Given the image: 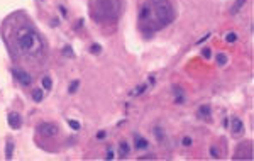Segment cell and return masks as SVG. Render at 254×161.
<instances>
[{
    "mask_svg": "<svg viewBox=\"0 0 254 161\" xmlns=\"http://www.w3.org/2000/svg\"><path fill=\"white\" fill-rule=\"evenodd\" d=\"M14 44L24 56H39L43 51V39L31 26L19 27L14 36Z\"/></svg>",
    "mask_w": 254,
    "mask_h": 161,
    "instance_id": "6da1fadb",
    "label": "cell"
},
{
    "mask_svg": "<svg viewBox=\"0 0 254 161\" xmlns=\"http://www.w3.org/2000/svg\"><path fill=\"white\" fill-rule=\"evenodd\" d=\"M148 19H154L158 26H168L174 19V10L168 0H156L154 3H148Z\"/></svg>",
    "mask_w": 254,
    "mask_h": 161,
    "instance_id": "7a4b0ae2",
    "label": "cell"
},
{
    "mask_svg": "<svg viewBox=\"0 0 254 161\" xmlns=\"http://www.w3.org/2000/svg\"><path fill=\"white\" fill-rule=\"evenodd\" d=\"M12 75H14L15 80H17L20 85H24V86H27V85L32 83V78H31V75H29L27 71H22V70H17V68H12Z\"/></svg>",
    "mask_w": 254,
    "mask_h": 161,
    "instance_id": "3957f363",
    "label": "cell"
},
{
    "mask_svg": "<svg viewBox=\"0 0 254 161\" xmlns=\"http://www.w3.org/2000/svg\"><path fill=\"white\" fill-rule=\"evenodd\" d=\"M37 132L43 136H56L60 132V129H58V126H54V124H43V126L37 127Z\"/></svg>",
    "mask_w": 254,
    "mask_h": 161,
    "instance_id": "277c9868",
    "label": "cell"
},
{
    "mask_svg": "<svg viewBox=\"0 0 254 161\" xmlns=\"http://www.w3.org/2000/svg\"><path fill=\"white\" fill-rule=\"evenodd\" d=\"M7 121H9V126L12 129H19V127L22 126V117H20V114H17V112H10L7 115Z\"/></svg>",
    "mask_w": 254,
    "mask_h": 161,
    "instance_id": "5b68a950",
    "label": "cell"
},
{
    "mask_svg": "<svg viewBox=\"0 0 254 161\" xmlns=\"http://www.w3.org/2000/svg\"><path fill=\"white\" fill-rule=\"evenodd\" d=\"M231 129H232V132H234L236 136L237 134H241L244 131V122L241 121V119H232V122H231Z\"/></svg>",
    "mask_w": 254,
    "mask_h": 161,
    "instance_id": "8992f818",
    "label": "cell"
},
{
    "mask_svg": "<svg viewBox=\"0 0 254 161\" xmlns=\"http://www.w3.org/2000/svg\"><path fill=\"white\" fill-rule=\"evenodd\" d=\"M134 144H136V149H148L149 148V141H146L141 136H136L134 138Z\"/></svg>",
    "mask_w": 254,
    "mask_h": 161,
    "instance_id": "52a82bcc",
    "label": "cell"
},
{
    "mask_svg": "<svg viewBox=\"0 0 254 161\" xmlns=\"http://www.w3.org/2000/svg\"><path fill=\"white\" fill-rule=\"evenodd\" d=\"M244 5H246V0H236V3L232 5V9H231V14H232V15H236L237 12L242 9Z\"/></svg>",
    "mask_w": 254,
    "mask_h": 161,
    "instance_id": "ba28073f",
    "label": "cell"
},
{
    "mask_svg": "<svg viewBox=\"0 0 254 161\" xmlns=\"http://www.w3.org/2000/svg\"><path fill=\"white\" fill-rule=\"evenodd\" d=\"M198 115L200 117H205V119H210V107L209 105H202L198 110Z\"/></svg>",
    "mask_w": 254,
    "mask_h": 161,
    "instance_id": "9c48e42d",
    "label": "cell"
},
{
    "mask_svg": "<svg viewBox=\"0 0 254 161\" xmlns=\"http://www.w3.org/2000/svg\"><path fill=\"white\" fill-rule=\"evenodd\" d=\"M12 153H14V143L7 141V146H5V159H12Z\"/></svg>",
    "mask_w": 254,
    "mask_h": 161,
    "instance_id": "30bf717a",
    "label": "cell"
},
{
    "mask_svg": "<svg viewBox=\"0 0 254 161\" xmlns=\"http://www.w3.org/2000/svg\"><path fill=\"white\" fill-rule=\"evenodd\" d=\"M44 98V93H43V90L41 88H36L34 92H32V100L34 102H41Z\"/></svg>",
    "mask_w": 254,
    "mask_h": 161,
    "instance_id": "8fae6325",
    "label": "cell"
},
{
    "mask_svg": "<svg viewBox=\"0 0 254 161\" xmlns=\"http://www.w3.org/2000/svg\"><path fill=\"white\" fill-rule=\"evenodd\" d=\"M120 158H127V154H129V146H127V143H120Z\"/></svg>",
    "mask_w": 254,
    "mask_h": 161,
    "instance_id": "7c38bea8",
    "label": "cell"
},
{
    "mask_svg": "<svg viewBox=\"0 0 254 161\" xmlns=\"http://www.w3.org/2000/svg\"><path fill=\"white\" fill-rule=\"evenodd\" d=\"M225 63H227V56L224 55V53H219L217 55V65L219 66H224Z\"/></svg>",
    "mask_w": 254,
    "mask_h": 161,
    "instance_id": "4fadbf2b",
    "label": "cell"
},
{
    "mask_svg": "<svg viewBox=\"0 0 254 161\" xmlns=\"http://www.w3.org/2000/svg\"><path fill=\"white\" fill-rule=\"evenodd\" d=\"M43 86H44L46 90H51L53 81H51V78H49V76H44V78H43Z\"/></svg>",
    "mask_w": 254,
    "mask_h": 161,
    "instance_id": "5bb4252c",
    "label": "cell"
},
{
    "mask_svg": "<svg viewBox=\"0 0 254 161\" xmlns=\"http://www.w3.org/2000/svg\"><path fill=\"white\" fill-rule=\"evenodd\" d=\"M144 90H146V85H139V86H136V88L134 90H132V97H136V95H141V93H143L144 92Z\"/></svg>",
    "mask_w": 254,
    "mask_h": 161,
    "instance_id": "9a60e30c",
    "label": "cell"
},
{
    "mask_svg": "<svg viewBox=\"0 0 254 161\" xmlns=\"http://www.w3.org/2000/svg\"><path fill=\"white\" fill-rule=\"evenodd\" d=\"M68 124H70V127H71V129H75V131H78V129L81 127V124L78 122V121H75V119H70Z\"/></svg>",
    "mask_w": 254,
    "mask_h": 161,
    "instance_id": "2e32d148",
    "label": "cell"
},
{
    "mask_svg": "<svg viewBox=\"0 0 254 161\" xmlns=\"http://www.w3.org/2000/svg\"><path fill=\"white\" fill-rule=\"evenodd\" d=\"M90 51L93 53V55H100V53H102V46H100V44H91Z\"/></svg>",
    "mask_w": 254,
    "mask_h": 161,
    "instance_id": "e0dca14e",
    "label": "cell"
},
{
    "mask_svg": "<svg viewBox=\"0 0 254 161\" xmlns=\"http://www.w3.org/2000/svg\"><path fill=\"white\" fill-rule=\"evenodd\" d=\"M78 85H80V81H78V80L71 81V85H70V88H68V93H75V92H76Z\"/></svg>",
    "mask_w": 254,
    "mask_h": 161,
    "instance_id": "ac0fdd59",
    "label": "cell"
},
{
    "mask_svg": "<svg viewBox=\"0 0 254 161\" xmlns=\"http://www.w3.org/2000/svg\"><path fill=\"white\" fill-rule=\"evenodd\" d=\"M154 134H156V138H158V139H163V138H164V131L161 129L159 126H156V127H154Z\"/></svg>",
    "mask_w": 254,
    "mask_h": 161,
    "instance_id": "d6986e66",
    "label": "cell"
},
{
    "mask_svg": "<svg viewBox=\"0 0 254 161\" xmlns=\"http://www.w3.org/2000/svg\"><path fill=\"white\" fill-rule=\"evenodd\" d=\"M225 41H227V43H236V41H237V36H236V32H229V34L225 36Z\"/></svg>",
    "mask_w": 254,
    "mask_h": 161,
    "instance_id": "ffe728a7",
    "label": "cell"
},
{
    "mask_svg": "<svg viewBox=\"0 0 254 161\" xmlns=\"http://www.w3.org/2000/svg\"><path fill=\"white\" fill-rule=\"evenodd\" d=\"M63 55L68 56V58H73V56H75V55H73V49L70 48V46H65V48H63Z\"/></svg>",
    "mask_w": 254,
    "mask_h": 161,
    "instance_id": "44dd1931",
    "label": "cell"
},
{
    "mask_svg": "<svg viewBox=\"0 0 254 161\" xmlns=\"http://www.w3.org/2000/svg\"><path fill=\"white\" fill-rule=\"evenodd\" d=\"M210 156H212V158H220V153H219V149L215 146L210 148Z\"/></svg>",
    "mask_w": 254,
    "mask_h": 161,
    "instance_id": "7402d4cb",
    "label": "cell"
},
{
    "mask_svg": "<svg viewBox=\"0 0 254 161\" xmlns=\"http://www.w3.org/2000/svg\"><path fill=\"white\" fill-rule=\"evenodd\" d=\"M181 144H183V146H190V144H191V138H188V136H185V138L181 139Z\"/></svg>",
    "mask_w": 254,
    "mask_h": 161,
    "instance_id": "603a6c76",
    "label": "cell"
},
{
    "mask_svg": "<svg viewBox=\"0 0 254 161\" xmlns=\"http://www.w3.org/2000/svg\"><path fill=\"white\" fill-rule=\"evenodd\" d=\"M202 55H203V58H205V60H209V58L212 56V51H210V49H203Z\"/></svg>",
    "mask_w": 254,
    "mask_h": 161,
    "instance_id": "cb8c5ba5",
    "label": "cell"
},
{
    "mask_svg": "<svg viewBox=\"0 0 254 161\" xmlns=\"http://www.w3.org/2000/svg\"><path fill=\"white\" fill-rule=\"evenodd\" d=\"M105 131H98V132H97V139H100V141H102V139H105Z\"/></svg>",
    "mask_w": 254,
    "mask_h": 161,
    "instance_id": "d4e9b609",
    "label": "cell"
},
{
    "mask_svg": "<svg viewBox=\"0 0 254 161\" xmlns=\"http://www.w3.org/2000/svg\"><path fill=\"white\" fill-rule=\"evenodd\" d=\"M105 158H107V159H112V158H114V151L109 149V151H107V154H105Z\"/></svg>",
    "mask_w": 254,
    "mask_h": 161,
    "instance_id": "484cf974",
    "label": "cell"
},
{
    "mask_svg": "<svg viewBox=\"0 0 254 161\" xmlns=\"http://www.w3.org/2000/svg\"><path fill=\"white\" fill-rule=\"evenodd\" d=\"M60 12H61V15H63V17H66V15H68V14H66V9H65L63 5H60Z\"/></svg>",
    "mask_w": 254,
    "mask_h": 161,
    "instance_id": "4316f807",
    "label": "cell"
},
{
    "mask_svg": "<svg viewBox=\"0 0 254 161\" xmlns=\"http://www.w3.org/2000/svg\"><path fill=\"white\" fill-rule=\"evenodd\" d=\"M148 81H149L151 85H154V76H149V80H148Z\"/></svg>",
    "mask_w": 254,
    "mask_h": 161,
    "instance_id": "83f0119b",
    "label": "cell"
}]
</instances>
